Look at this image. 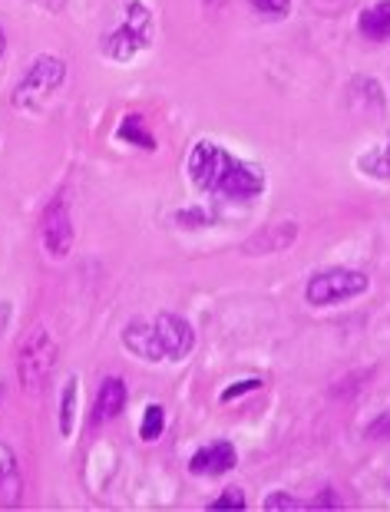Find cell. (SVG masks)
Wrapping results in <instances>:
<instances>
[{
	"label": "cell",
	"mask_w": 390,
	"mask_h": 512,
	"mask_svg": "<svg viewBox=\"0 0 390 512\" xmlns=\"http://www.w3.org/2000/svg\"><path fill=\"white\" fill-rule=\"evenodd\" d=\"M126 397H129V390L123 377H103V384L96 390V400H93V423L116 420L126 407Z\"/></svg>",
	"instance_id": "30bf717a"
},
{
	"label": "cell",
	"mask_w": 390,
	"mask_h": 512,
	"mask_svg": "<svg viewBox=\"0 0 390 512\" xmlns=\"http://www.w3.org/2000/svg\"><path fill=\"white\" fill-rule=\"evenodd\" d=\"M258 387H262V380H242V384H232V390H225L222 394V403H229L232 397L248 394V390H258Z\"/></svg>",
	"instance_id": "7402d4cb"
},
{
	"label": "cell",
	"mask_w": 390,
	"mask_h": 512,
	"mask_svg": "<svg viewBox=\"0 0 390 512\" xmlns=\"http://www.w3.org/2000/svg\"><path fill=\"white\" fill-rule=\"evenodd\" d=\"M40 10H47V14H60L63 7H67V0H34Z\"/></svg>",
	"instance_id": "603a6c76"
},
{
	"label": "cell",
	"mask_w": 390,
	"mask_h": 512,
	"mask_svg": "<svg viewBox=\"0 0 390 512\" xmlns=\"http://www.w3.org/2000/svg\"><path fill=\"white\" fill-rule=\"evenodd\" d=\"M153 43H156L153 10H149L143 0H126L119 24L100 40V53L116 63H129V60H136L139 53H146Z\"/></svg>",
	"instance_id": "6da1fadb"
},
{
	"label": "cell",
	"mask_w": 390,
	"mask_h": 512,
	"mask_svg": "<svg viewBox=\"0 0 390 512\" xmlns=\"http://www.w3.org/2000/svg\"><path fill=\"white\" fill-rule=\"evenodd\" d=\"M40 242L43 252L50 258L63 261L73 252V242H77V232H73V219H70V205L67 199H53L47 209H43L40 219Z\"/></svg>",
	"instance_id": "8992f818"
},
{
	"label": "cell",
	"mask_w": 390,
	"mask_h": 512,
	"mask_svg": "<svg viewBox=\"0 0 390 512\" xmlns=\"http://www.w3.org/2000/svg\"><path fill=\"white\" fill-rule=\"evenodd\" d=\"M248 503H245V493L238 486H232V489H225V493L219 496V499H212L209 503V509H215V512H222V509H232V512H242Z\"/></svg>",
	"instance_id": "ffe728a7"
},
{
	"label": "cell",
	"mask_w": 390,
	"mask_h": 512,
	"mask_svg": "<svg viewBox=\"0 0 390 512\" xmlns=\"http://www.w3.org/2000/svg\"><path fill=\"white\" fill-rule=\"evenodd\" d=\"M149 328H153L159 361H186V357L195 351V331L182 314L162 311L149 321Z\"/></svg>",
	"instance_id": "5b68a950"
},
{
	"label": "cell",
	"mask_w": 390,
	"mask_h": 512,
	"mask_svg": "<svg viewBox=\"0 0 390 512\" xmlns=\"http://www.w3.org/2000/svg\"><path fill=\"white\" fill-rule=\"evenodd\" d=\"M357 169L364 172L367 179H377V182H390V136L384 146H377L371 152H364L357 159Z\"/></svg>",
	"instance_id": "5bb4252c"
},
{
	"label": "cell",
	"mask_w": 390,
	"mask_h": 512,
	"mask_svg": "<svg viewBox=\"0 0 390 512\" xmlns=\"http://www.w3.org/2000/svg\"><path fill=\"white\" fill-rule=\"evenodd\" d=\"M57 354H60V347H57V337L50 334V328L37 324V328L27 331L17 351V377L27 394H40V390L47 387L53 367H57Z\"/></svg>",
	"instance_id": "3957f363"
},
{
	"label": "cell",
	"mask_w": 390,
	"mask_h": 512,
	"mask_svg": "<svg viewBox=\"0 0 390 512\" xmlns=\"http://www.w3.org/2000/svg\"><path fill=\"white\" fill-rule=\"evenodd\" d=\"M202 4H205V10H219L225 0H202Z\"/></svg>",
	"instance_id": "cb8c5ba5"
},
{
	"label": "cell",
	"mask_w": 390,
	"mask_h": 512,
	"mask_svg": "<svg viewBox=\"0 0 390 512\" xmlns=\"http://www.w3.org/2000/svg\"><path fill=\"white\" fill-rule=\"evenodd\" d=\"M265 509L268 512H281V509H311V503H301V499H295L291 493H285V489H275L272 496L265 499Z\"/></svg>",
	"instance_id": "d6986e66"
},
{
	"label": "cell",
	"mask_w": 390,
	"mask_h": 512,
	"mask_svg": "<svg viewBox=\"0 0 390 512\" xmlns=\"http://www.w3.org/2000/svg\"><path fill=\"white\" fill-rule=\"evenodd\" d=\"M4 53H7V37H4V30H0V60H4Z\"/></svg>",
	"instance_id": "d4e9b609"
},
{
	"label": "cell",
	"mask_w": 390,
	"mask_h": 512,
	"mask_svg": "<svg viewBox=\"0 0 390 512\" xmlns=\"http://www.w3.org/2000/svg\"><path fill=\"white\" fill-rule=\"evenodd\" d=\"M119 139H123V143H133V146H143V149L156 146V139L143 129V119H139V116H126L123 119V126H119Z\"/></svg>",
	"instance_id": "e0dca14e"
},
{
	"label": "cell",
	"mask_w": 390,
	"mask_h": 512,
	"mask_svg": "<svg viewBox=\"0 0 390 512\" xmlns=\"http://www.w3.org/2000/svg\"><path fill=\"white\" fill-rule=\"evenodd\" d=\"M248 7H252L258 17H268V20H281L291 14V0H248Z\"/></svg>",
	"instance_id": "ac0fdd59"
},
{
	"label": "cell",
	"mask_w": 390,
	"mask_h": 512,
	"mask_svg": "<svg viewBox=\"0 0 390 512\" xmlns=\"http://www.w3.org/2000/svg\"><path fill=\"white\" fill-rule=\"evenodd\" d=\"M20 489H24V479H20L17 456L7 443H0V506H17Z\"/></svg>",
	"instance_id": "7c38bea8"
},
{
	"label": "cell",
	"mask_w": 390,
	"mask_h": 512,
	"mask_svg": "<svg viewBox=\"0 0 390 512\" xmlns=\"http://www.w3.org/2000/svg\"><path fill=\"white\" fill-rule=\"evenodd\" d=\"M364 437L367 440H390V410L381 413V417H377L371 427L364 430Z\"/></svg>",
	"instance_id": "44dd1931"
},
{
	"label": "cell",
	"mask_w": 390,
	"mask_h": 512,
	"mask_svg": "<svg viewBox=\"0 0 390 512\" xmlns=\"http://www.w3.org/2000/svg\"><path fill=\"white\" fill-rule=\"evenodd\" d=\"M295 238H298V225L295 222H285V225H272V228H265V232H258L252 242L245 245V252L248 255H275L281 252V248H288V245H295Z\"/></svg>",
	"instance_id": "4fadbf2b"
},
{
	"label": "cell",
	"mask_w": 390,
	"mask_h": 512,
	"mask_svg": "<svg viewBox=\"0 0 390 512\" xmlns=\"http://www.w3.org/2000/svg\"><path fill=\"white\" fill-rule=\"evenodd\" d=\"M357 30L364 40L371 43H387L390 40V0H377V4L364 7L357 17Z\"/></svg>",
	"instance_id": "8fae6325"
},
{
	"label": "cell",
	"mask_w": 390,
	"mask_h": 512,
	"mask_svg": "<svg viewBox=\"0 0 390 512\" xmlns=\"http://www.w3.org/2000/svg\"><path fill=\"white\" fill-rule=\"evenodd\" d=\"M162 430H166V410L159 403H149L143 410V423H139V437L146 443H156L162 437Z\"/></svg>",
	"instance_id": "2e32d148"
},
{
	"label": "cell",
	"mask_w": 390,
	"mask_h": 512,
	"mask_svg": "<svg viewBox=\"0 0 390 512\" xmlns=\"http://www.w3.org/2000/svg\"><path fill=\"white\" fill-rule=\"evenodd\" d=\"M235 463H238L235 446L229 440H215V443L202 446V450L192 453L189 470L195 476H225L229 470H235Z\"/></svg>",
	"instance_id": "9c48e42d"
},
{
	"label": "cell",
	"mask_w": 390,
	"mask_h": 512,
	"mask_svg": "<svg viewBox=\"0 0 390 512\" xmlns=\"http://www.w3.org/2000/svg\"><path fill=\"white\" fill-rule=\"evenodd\" d=\"M63 83H67V60L53 57V53H40L10 93V106L17 113H40L60 93Z\"/></svg>",
	"instance_id": "7a4b0ae2"
},
{
	"label": "cell",
	"mask_w": 390,
	"mask_h": 512,
	"mask_svg": "<svg viewBox=\"0 0 390 512\" xmlns=\"http://www.w3.org/2000/svg\"><path fill=\"white\" fill-rule=\"evenodd\" d=\"M0 403H4V384H0Z\"/></svg>",
	"instance_id": "484cf974"
},
{
	"label": "cell",
	"mask_w": 390,
	"mask_h": 512,
	"mask_svg": "<svg viewBox=\"0 0 390 512\" xmlns=\"http://www.w3.org/2000/svg\"><path fill=\"white\" fill-rule=\"evenodd\" d=\"M225 162H229V152H225L219 143H209V139H202V143H195L192 152H189V179L199 192H215V182H219Z\"/></svg>",
	"instance_id": "ba28073f"
},
{
	"label": "cell",
	"mask_w": 390,
	"mask_h": 512,
	"mask_svg": "<svg viewBox=\"0 0 390 512\" xmlns=\"http://www.w3.org/2000/svg\"><path fill=\"white\" fill-rule=\"evenodd\" d=\"M371 288V278L357 268H324L318 275L308 278L305 285V301L311 308H331V304L351 301L357 294Z\"/></svg>",
	"instance_id": "277c9868"
},
{
	"label": "cell",
	"mask_w": 390,
	"mask_h": 512,
	"mask_svg": "<svg viewBox=\"0 0 390 512\" xmlns=\"http://www.w3.org/2000/svg\"><path fill=\"white\" fill-rule=\"evenodd\" d=\"M265 185H268V179H265L262 169H255V166H248V162L229 156L212 195H222V199H229V202H252L265 192Z\"/></svg>",
	"instance_id": "52a82bcc"
},
{
	"label": "cell",
	"mask_w": 390,
	"mask_h": 512,
	"mask_svg": "<svg viewBox=\"0 0 390 512\" xmlns=\"http://www.w3.org/2000/svg\"><path fill=\"white\" fill-rule=\"evenodd\" d=\"M77 387H80V380L67 377V384H63V397H60V433L67 440L73 437V427H77Z\"/></svg>",
	"instance_id": "9a60e30c"
}]
</instances>
